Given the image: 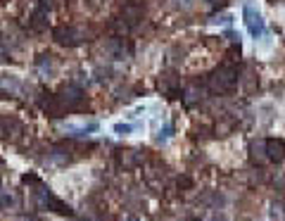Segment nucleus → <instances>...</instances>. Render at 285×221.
I'll return each instance as SVG.
<instances>
[{
	"instance_id": "f257e3e1",
	"label": "nucleus",
	"mask_w": 285,
	"mask_h": 221,
	"mask_svg": "<svg viewBox=\"0 0 285 221\" xmlns=\"http://www.w3.org/2000/svg\"><path fill=\"white\" fill-rule=\"evenodd\" d=\"M238 81H240L238 67L231 65V62H223V65L216 67L212 72V76H209V88H212L214 93H219V95H228V93L235 91Z\"/></svg>"
},
{
	"instance_id": "f03ea898",
	"label": "nucleus",
	"mask_w": 285,
	"mask_h": 221,
	"mask_svg": "<svg viewBox=\"0 0 285 221\" xmlns=\"http://www.w3.org/2000/svg\"><path fill=\"white\" fill-rule=\"evenodd\" d=\"M34 193H36V204H38L41 209H50V212H55V214H71L69 204H64L60 197H55L50 188H45V185L38 183V188H36Z\"/></svg>"
},
{
	"instance_id": "7ed1b4c3",
	"label": "nucleus",
	"mask_w": 285,
	"mask_h": 221,
	"mask_svg": "<svg viewBox=\"0 0 285 221\" xmlns=\"http://www.w3.org/2000/svg\"><path fill=\"white\" fill-rule=\"evenodd\" d=\"M242 22H245V27H247L252 38H261L266 34V22L261 17V12H259L257 8H252L249 3L242 8Z\"/></svg>"
},
{
	"instance_id": "20e7f679",
	"label": "nucleus",
	"mask_w": 285,
	"mask_h": 221,
	"mask_svg": "<svg viewBox=\"0 0 285 221\" xmlns=\"http://www.w3.org/2000/svg\"><path fill=\"white\" fill-rule=\"evenodd\" d=\"M55 41L60 43V46H67V48H76L81 46L83 41H86V34H83V29L79 27H67V24H62V27H57L53 31Z\"/></svg>"
},
{
	"instance_id": "39448f33",
	"label": "nucleus",
	"mask_w": 285,
	"mask_h": 221,
	"mask_svg": "<svg viewBox=\"0 0 285 221\" xmlns=\"http://www.w3.org/2000/svg\"><path fill=\"white\" fill-rule=\"evenodd\" d=\"M41 107H43L45 114H50V117H64L67 114V105L60 95H48V98H41Z\"/></svg>"
},
{
	"instance_id": "423d86ee",
	"label": "nucleus",
	"mask_w": 285,
	"mask_h": 221,
	"mask_svg": "<svg viewBox=\"0 0 285 221\" xmlns=\"http://www.w3.org/2000/svg\"><path fill=\"white\" fill-rule=\"evenodd\" d=\"M264 150H266V159L273 164L285 162V143L278 138H266L264 140Z\"/></svg>"
},
{
	"instance_id": "0eeeda50",
	"label": "nucleus",
	"mask_w": 285,
	"mask_h": 221,
	"mask_svg": "<svg viewBox=\"0 0 285 221\" xmlns=\"http://www.w3.org/2000/svg\"><path fill=\"white\" fill-rule=\"evenodd\" d=\"M60 98L64 100V105H67V110H79L81 105L86 102V95H83V91H81L79 86H74V83L64 88Z\"/></svg>"
},
{
	"instance_id": "6e6552de",
	"label": "nucleus",
	"mask_w": 285,
	"mask_h": 221,
	"mask_svg": "<svg viewBox=\"0 0 285 221\" xmlns=\"http://www.w3.org/2000/svg\"><path fill=\"white\" fill-rule=\"evenodd\" d=\"M0 131H3V136L10 140L19 138V133L24 131V126H22V121L15 119V117H0Z\"/></svg>"
},
{
	"instance_id": "1a4fd4ad",
	"label": "nucleus",
	"mask_w": 285,
	"mask_h": 221,
	"mask_svg": "<svg viewBox=\"0 0 285 221\" xmlns=\"http://www.w3.org/2000/svg\"><path fill=\"white\" fill-rule=\"evenodd\" d=\"M138 19H143V10L138 8V5H126V8L121 10V24H124V31H126V27H135Z\"/></svg>"
},
{
	"instance_id": "9d476101",
	"label": "nucleus",
	"mask_w": 285,
	"mask_h": 221,
	"mask_svg": "<svg viewBox=\"0 0 285 221\" xmlns=\"http://www.w3.org/2000/svg\"><path fill=\"white\" fill-rule=\"evenodd\" d=\"M95 131H98V121H88V124H79V126L69 124L67 126V133H71V136H90Z\"/></svg>"
},
{
	"instance_id": "9b49d317",
	"label": "nucleus",
	"mask_w": 285,
	"mask_h": 221,
	"mask_svg": "<svg viewBox=\"0 0 285 221\" xmlns=\"http://www.w3.org/2000/svg\"><path fill=\"white\" fill-rule=\"evenodd\" d=\"M0 86H3L5 91H10V93H22L24 91V83L19 81L17 76H10V74H3V76H0Z\"/></svg>"
},
{
	"instance_id": "f8f14e48",
	"label": "nucleus",
	"mask_w": 285,
	"mask_h": 221,
	"mask_svg": "<svg viewBox=\"0 0 285 221\" xmlns=\"http://www.w3.org/2000/svg\"><path fill=\"white\" fill-rule=\"evenodd\" d=\"M119 162H121L126 169H131V166H135L138 162H140V155H138L135 150H124V152L119 155Z\"/></svg>"
},
{
	"instance_id": "ddd939ff",
	"label": "nucleus",
	"mask_w": 285,
	"mask_h": 221,
	"mask_svg": "<svg viewBox=\"0 0 285 221\" xmlns=\"http://www.w3.org/2000/svg\"><path fill=\"white\" fill-rule=\"evenodd\" d=\"M50 162H55V164H69L71 162L69 150H64V147H53V152H50Z\"/></svg>"
},
{
	"instance_id": "4468645a",
	"label": "nucleus",
	"mask_w": 285,
	"mask_h": 221,
	"mask_svg": "<svg viewBox=\"0 0 285 221\" xmlns=\"http://www.w3.org/2000/svg\"><path fill=\"white\" fill-rule=\"evenodd\" d=\"M249 152H252V157H259V162H268V159H266V150H264V140L252 143V145H249Z\"/></svg>"
},
{
	"instance_id": "2eb2a0df",
	"label": "nucleus",
	"mask_w": 285,
	"mask_h": 221,
	"mask_svg": "<svg viewBox=\"0 0 285 221\" xmlns=\"http://www.w3.org/2000/svg\"><path fill=\"white\" fill-rule=\"evenodd\" d=\"M38 69H43V72H55V67H53V55H41L38 57Z\"/></svg>"
},
{
	"instance_id": "dca6fc26",
	"label": "nucleus",
	"mask_w": 285,
	"mask_h": 221,
	"mask_svg": "<svg viewBox=\"0 0 285 221\" xmlns=\"http://www.w3.org/2000/svg\"><path fill=\"white\" fill-rule=\"evenodd\" d=\"M31 27H34L36 31H41V29H43V10L34 12V17H31Z\"/></svg>"
},
{
	"instance_id": "f3484780",
	"label": "nucleus",
	"mask_w": 285,
	"mask_h": 221,
	"mask_svg": "<svg viewBox=\"0 0 285 221\" xmlns=\"http://www.w3.org/2000/svg\"><path fill=\"white\" fill-rule=\"evenodd\" d=\"M171 136H174V129H171V124H167V126L160 131V136H157V143H167Z\"/></svg>"
},
{
	"instance_id": "a211bd4d",
	"label": "nucleus",
	"mask_w": 285,
	"mask_h": 221,
	"mask_svg": "<svg viewBox=\"0 0 285 221\" xmlns=\"http://www.w3.org/2000/svg\"><path fill=\"white\" fill-rule=\"evenodd\" d=\"M131 131H133V126H131V124H116V126H114L116 136H128Z\"/></svg>"
},
{
	"instance_id": "6ab92c4d",
	"label": "nucleus",
	"mask_w": 285,
	"mask_h": 221,
	"mask_svg": "<svg viewBox=\"0 0 285 221\" xmlns=\"http://www.w3.org/2000/svg\"><path fill=\"white\" fill-rule=\"evenodd\" d=\"M124 221H140V216H135V214H126Z\"/></svg>"
},
{
	"instance_id": "aec40b11",
	"label": "nucleus",
	"mask_w": 285,
	"mask_h": 221,
	"mask_svg": "<svg viewBox=\"0 0 285 221\" xmlns=\"http://www.w3.org/2000/svg\"><path fill=\"white\" fill-rule=\"evenodd\" d=\"M188 221H200V219H188Z\"/></svg>"
},
{
	"instance_id": "412c9836",
	"label": "nucleus",
	"mask_w": 285,
	"mask_h": 221,
	"mask_svg": "<svg viewBox=\"0 0 285 221\" xmlns=\"http://www.w3.org/2000/svg\"><path fill=\"white\" fill-rule=\"evenodd\" d=\"M207 3H214V0H207Z\"/></svg>"
}]
</instances>
